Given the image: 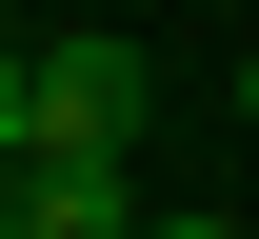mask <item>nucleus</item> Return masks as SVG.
Here are the masks:
<instances>
[{
	"mask_svg": "<svg viewBox=\"0 0 259 239\" xmlns=\"http://www.w3.org/2000/svg\"><path fill=\"white\" fill-rule=\"evenodd\" d=\"M239 120H259V60H239Z\"/></svg>",
	"mask_w": 259,
	"mask_h": 239,
	"instance_id": "nucleus-2",
	"label": "nucleus"
},
{
	"mask_svg": "<svg viewBox=\"0 0 259 239\" xmlns=\"http://www.w3.org/2000/svg\"><path fill=\"white\" fill-rule=\"evenodd\" d=\"M140 100H160V80H140V40H40V139L20 160H140Z\"/></svg>",
	"mask_w": 259,
	"mask_h": 239,
	"instance_id": "nucleus-1",
	"label": "nucleus"
}]
</instances>
